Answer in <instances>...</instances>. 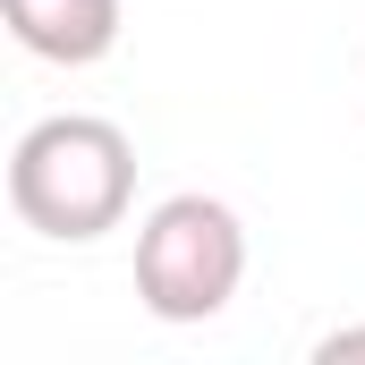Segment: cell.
Here are the masks:
<instances>
[{
    "label": "cell",
    "mask_w": 365,
    "mask_h": 365,
    "mask_svg": "<svg viewBox=\"0 0 365 365\" xmlns=\"http://www.w3.org/2000/svg\"><path fill=\"white\" fill-rule=\"evenodd\" d=\"M128 195H136V145L93 110L34 119L9 153V212L34 238L86 247V238L128 221Z\"/></svg>",
    "instance_id": "cell-1"
},
{
    "label": "cell",
    "mask_w": 365,
    "mask_h": 365,
    "mask_svg": "<svg viewBox=\"0 0 365 365\" xmlns=\"http://www.w3.org/2000/svg\"><path fill=\"white\" fill-rule=\"evenodd\" d=\"M247 280V230L221 195H170L136 230V297L162 323H212Z\"/></svg>",
    "instance_id": "cell-2"
},
{
    "label": "cell",
    "mask_w": 365,
    "mask_h": 365,
    "mask_svg": "<svg viewBox=\"0 0 365 365\" xmlns=\"http://www.w3.org/2000/svg\"><path fill=\"white\" fill-rule=\"evenodd\" d=\"M0 9H9V34L51 68H93L119 43V0H0Z\"/></svg>",
    "instance_id": "cell-3"
},
{
    "label": "cell",
    "mask_w": 365,
    "mask_h": 365,
    "mask_svg": "<svg viewBox=\"0 0 365 365\" xmlns=\"http://www.w3.org/2000/svg\"><path fill=\"white\" fill-rule=\"evenodd\" d=\"M314 357H331V365H340V357H365V331H323Z\"/></svg>",
    "instance_id": "cell-4"
}]
</instances>
